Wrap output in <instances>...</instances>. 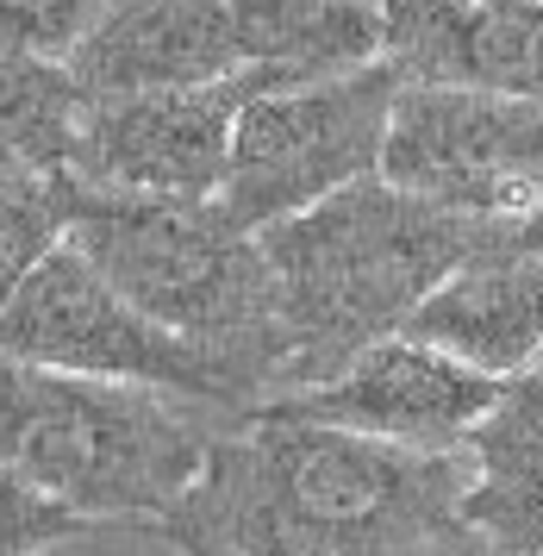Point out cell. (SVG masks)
<instances>
[{"label": "cell", "instance_id": "13", "mask_svg": "<svg viewBox=\"0 0 543 556\" xmlns=\"http://www.w3.org/2000/svg\"><path fill=\"white\" fill-rule=\"evenodd\" d=\"M244 76L275 88H313L388 56V0H231Z\"/></svg>", "mask_w": 543, "mask_h": 556}, {"label": "cell", "instance_id": "12", "mask_svg": "<svg viewBox=\"0 0 543 556\" xmlns=\"http://www.w3.org/2000/svg\"><path fill=\"white\" fill-rule=\"evenodd\" d=\"M406 331L500 381L531 376L543 356V251L525 244V231L488 244L450 281H438Z\"/></svg>", "mask_w": 543, "mask_h": 556}, {"label": "cell", "instance_id": "21", "mask_svg": "<svg viewBox=\"0 0 543 556\" xmlns=\"http://www.w3.org/2000/svg\"><path fill=\"white\" fill-rule=\"evenodd\" d=\"M531 376H538V381H543V356H538V369H531Z\"/></svg>", "mask_w": 543, "mask_h": 556}, {"label": "cell", "instance_id": "14", "mask_svg": "<svg viewBox=\"0 0 543 556\" xmlns=\"http://www.w3.org/2000/svg\"><path fill=\"white\" fill-rule=\"evenodd\" d=\"M469 531L481 556H543V381L519 376L469 438Z\"/></svg>", "mask_w": 543, "mask_h": 556}, {"label": "cell", "instance_id": "16", "mask_svg": "<svg viewBox=\"0 0 543 556\" xmlns=\"http://www.w3.org/2000/svg\"><path fill=\"white\" fill-rule=\"evenodd\" d=\"M88 181L70 169H38L25 156L0 151V256H7V288L38 269L50 251H63L81 226Z\"/></svg>", "mask_w": 543, "mask_h": 556}, {"label": "cell", "instance_id": "22", "mask_svg": "<svg viewBox=\"0 0 543 556\" xmlns=\"http://www.w3.org/2000/svg\"><path fill=\"white\" fill-rule=\"evenodd\" d=\"M538 7H543V0H538Z\"/></svg>", "mask_w": 543, "mask_h": 556}, {"label": "cell", "instance_id": "1", "mask_svg": "<svg viewBox=\"0 0 543 556\" xmlns=\"http://www.w3.org/2000/svg\"><path fill=\"white\" fill-rule=\"evenodd\" d=\"M463 494L469 444L419 451L294 413H238L200 488L156 531H194L238 556H481Z\"/></svg>", "mask_w": 543, "mask_h": 556}, {"label": "cell", "instance_id": "10", "mask_svg": "<svg viewBox=\"0 0 543 556\" xmlns=\"http://www.w3.org/2000/svg\"><path fill=\"white\" fill-rule=\"evenodd\" d=\"M388 63L431 88H494L543 101L538 0H388Z\"/></svg>", "mask_w": 543, "mask_h": 556}, {"label": "cell", "instance_id": "18", "mask_svg": "<svg viewBox=\"0 0 543 556\" xmlns=\"http://www.w3.org/2000/svg\"><path fill=\"white\" fill-rule=\"evenodd\" d=\"M113 7L119 0H0V31H7V51L70 56Z\"/></svg>", "mask_w": 543, "mask_h": 556}, {"label": "cell", "instance_id": "15", "mask_svg": "<svg viewBox=\"0 0 543 556\" xmlns=\"http://www.w3.org/2000/svg\"><path fill=\"white\" fill-rule=\"evenodd\" d=\"M94 101L100 94L70 70V56L7 51L0 151L25 156V163H38V169H70V176H81V151H88Z\"/></svg>", "mask_w": 543, "mask_h": 556}, {"label": "cell", "instance_id": "8", "mask_svg": "<svg viewBox=\"0 0 543 556\" xmlns=\"http://www.w3.org/2000/svg\"><path fill=\"white\" fill-rule=\"evenodd\" d=\"M506 388L513 381L488 376V369L425 344L413 331H394V338L369 344L356 363H344L338 376L275 394L250 413H294V419L375 431V438L419 444V451H463L481 431V419L506 401Z\"/></svg>", "mask_w": 543, "mask_h": 556}, {"label": "cell", "instance_id": "2", "mask_svg": "<svg viewBox=\"0 0 543 556\" xmlns=\"http://www.w3.org/2000/svg\"><path fill=\"white\" fill-rule=\"evenodd\" d=\"M500 238H519V231L463 219L388 181L381 169L306 213L263 226L281 331H288L281 394L338 376L369 344L406 331V319L438 294V281H450Z\"/></svg>", "mask_w": 543, "mask_h": 556}, {"label": "cell", "instance_id": "11", "mask_svg": "<svg viewBox=\"0 0 543 556\" xmlns=\"http://www.w3.org/2000/svg\"><path fill=\"white\" fill-rule=\"evenodd\" d=\"M70 70L94 94L194 88V81L244 76L238 13H231V0H119L70 51Z\"/></svg>", "mask_w": 543, "mask_h": 556}, {"label": "cell", "instance_id": "7", "mask_svg": "<svg viewBox=\"0 0 543 556\" xmlns=\"http://www.w3.org/2000/svg\"><path fill=\"white\" fill-rule=\"evenodd\" d=\"M381 176L481 226L543 219V101L494 88L406 81Z\"/></svg>", "mask_w": 543, "mask_h": 556}, {"label": "cell", "instance_id": "6", "mask_svg": "<svg viewBox=\"0 0 543 556\" xmlns=\"http://www.w3.org/2000/svg\"><path fill=\"white\" fill-rule=\"evenodd\" d=\"M400 94H406V76L388 56L338 81L250 94L219 201L250 231H263L288 213L331 201L350 181L375 176L388 156Z\"/></svg>", "mask_w": 543, "mask_h": 556}, {"label": "cell", "instance_id": "5", "mask_svg": "<svg viewBox=\"0 0 543 556\" xmlns=\"http://www.w3.org/2000/svg\"><path fill=\"white\" fill-rule=\"evenodd\" d=\"M0 351H7V363L150 381V388L188 394L200 406L244 413V394H238V381L225 376L219 356H206L194 338H181L163 319H150L144 306L131 294H119L75 244L50 251L38 269H25L7 288Z\"/></svg>", "mask_w": 543, "mask_h": 556}, {"label": "cell", "instance_id": "20", "mask_svg": "<svg viewBox=\"0 0 543 556\" xmlns=\"http://www.w3.org/2000/svg\"><path fill=\"white\" fill-rule=\"evenodd\" d=\"M525 244H538V251H543V219H538V226H525Z\"/></svg>", "mask_w": 543, "mask_h": 556}, {"label": "cell", "instance_id": "9", "mask_svg": "<svg viewBox=\"0 0 543 556\" xmlns=\"http://www.w3.org/2000/svg\"><path fill=\"white\" fill-rule=\"evenodd\" d=\"M250 94H263L250 76L100 94L88 119L81 181L106 194H219Z\"/></svg>", "mask_w": 543, "mask_h": 556}, {"label": "cell", "instance_id": "17", "mask_svg": "<svg viewBox=\"0 0 543 556\" xmlns=\"http://www.w3.org/2000/svg\"><path fill=\"white\" fill-rule=\"evenodd\" d=\"M88 531H100V519L75 513L70 501H56L20 476L0 481V556H45L70 538H88Z\"/></svg>", "mask_w": 543, "mask_h": 556}, {"label": "cell", "instance_id": "19", "mask_svg": "<svg viewBox=\"0 0 543 556\" xmlns=\"http://www.w3.org/2000/svg\"><path fill=\"white\" fill-rule=\"evenodd\" d=\"M169 544L181 556H238V551H225V544H213V538H194V531H169Z\"/></svg>", "mask_w": 543, "mask_h": 556}, {"label": "cell", "instance_id": "4", "mask_svg": "<svg viewBox=\"0 0 543 556\" xmlns=\"http://www.w3.org/2000/svg\"><path fill=\"white\" fill-rule=\"evenodd\" d=\"M219 406L150 381L75 376L7 363L0 376V456L7 476L45 488L100 526H163L219 451ZM238 419V413H231Z\"/></svg>", "mask_w": 543, "mask_h": 556}, {"label": "cell", "instance_id": "3", "mask_svg": "<svg viewBox=\"0 0 543 556\" xmlns=\"http://www.w3.org/2000/svg\"><path fill=\"white\" fill-rule=\"evenodd\" d=\"M70 244L150 319L219 356L244 394V413L288 388V331L263 231H250L219 194L88 188Z\"/></svg>", "mask_w": 543, "mask_h": 556}]
</instances>
